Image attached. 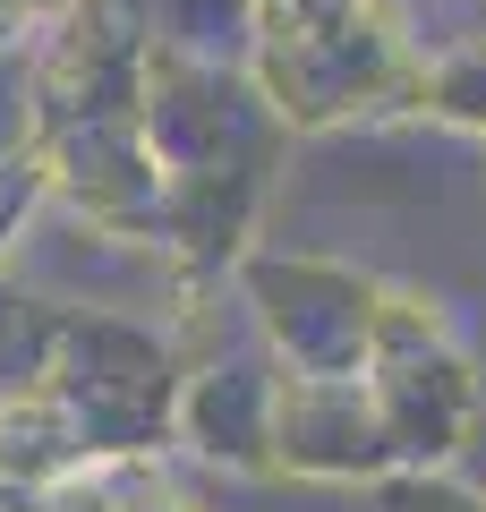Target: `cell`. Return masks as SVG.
I'll list each match as a JSON object with an SVG mask.
<instances>
[{
    "label": "cell",
    "instance_id": "9c48e42d",
    "mask_svg": "<svg viewBox=\"0 0 486 512\" xmlns=\"http://www.w3.org/2000/svg\"><path fill=\"white\" fill-rule=\"evenodd\" d=\"M376 504H384V512H486V495L452 487L444 470H393V478L376 487Z\"/></svg>",
    "mask_w": 486,
    "mask_h": 512
},
{
    "label": "cell",
    "instance_id": "ba28073f",
    "mask_svg": "<svg viewBox=\"0 0 486 512\" xmlns=\"http://www.w3.org/2000/svg\"><path fill=\"white\" fill-rule=\"evenodd\" d=\"M418 111H435V120L478 128V137H486V35H469V43H452V52L427 60V77H418Z\"/></svg>",
    "mask_w": 486,
    "mask_h": 512
},
{
    "label": "cell",
    "instance_id": "52a82bcc",
    "mask_svg": "<svg viewBox=\"0 0 486 512\" xmlns=\"http://www.w3.org/2000/svg\"><path fill=\"white\" fill-rule=\"evenodd\" d=\"M52 342H60V308H43V299H26V291H9V282H0V402L43 384Z\"/></svg>",
    "mask_w": 486,
    "mask_h": 512
},
{
    "label": "cell",
    "instance_id": "3957f363",
    "mask_svg": "<svg viewBox=\"0 0 486 512\" xmlns=\"http://www.w3.org/2000/svg\"><path fill=\"white\" fill-rule=\"evenodd\" d=\"M367 393L384 410L401 470H435L469 444L478 427V367H469L461 333L444 325V308L418 291L384 282V316H376V350H367Z\"/></svg>",
    "mask_w": 486,
    "mask_h": 512
},
{
    "label": "cell",
    "instance_id": "7a4b0ae2",
    "mask_svg": "<svg viewBox=\"0 0 486 512\" xmlns=\"http://www.w3.org/2000/svg\"><path fill=\"white\" fill-rule=\"evenodd\" d=\"M43 393L60 402V419H69L86 470L94 461H137L145 444L171 436L180 359H171L162 333L128 325V316H60Z\"/></svg>",
    "mask_w": 486,
    "mask_h": 512
},
{
    "label": "cell",
    "instance_id": "277c9868",
    "mask_svg": "<svg viewBox=\"0 0 486 512\" xmlns=\"http://www.w3.org/2000/svg\"><path fill=\"white\" fill-rule=\"evenodd\" d=\"M239 291L256 308L273 376H367L384 282L324 256H239Z\"/></svg>",
    "mask_w": 486,
    "mask_h": 512
},
{
    "label": "cell",
    "instance_id": "6da1fadb",
    "mask_svg": "<svg viewBox=\"0 0 486 512\" xmlns=\"http://www.w3.org/2000/svg\"><path fill=\"white\" fill-rule=\"evenodd\" d=\"M427 52L401 35L393 0H248V86L282 128H333L418 111Z\"/></svg>",
    "mask_w": 486,
    "mask_h": 512
},
{
    "label": "cell",
    "instance_id": "5b68a950",
    "mask_svg": "<svg viewBox=\"0 0 486 512\" xmlns=\"http://www.w3.org/2000/svg\"><path fill=\"white\" fill-rule=\"evenodd\" d=\"M273 470L384 487L401 461L367 376H273Z\"/></svg>",
    "mask_w": 486,
    "mask_h": 512
},
{
    "label": "cell",
    "instance_id": "8992f818",
    "mask_svg": "<svg viewBox=\"0 0 486 512\" xmlns=\"http://www.w3.org/2000/svg\"><path fill=\"white\" fill-rule=\"evenodd\" d=\"M171 436H188L205 461L222 470H273V359L265 350H239V359H205L180 376L171 393Z\"/></svg>",
    "mask_w": 486,
    "mask_h": 512
}]
</instances>
